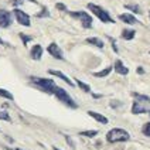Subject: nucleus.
Returning a JSON list of instances; mask_svg holds the SVG:
<instances>
[{
	"mask_svg": "<svg viewBox=\"0 0 150 150\" xmlns=\"http://www.w3.org/2000/svg\"><path fill=\"white\" fill-rule=\"evenodd\" d=\"M47 17V16H50V14H48V10H47V8L45 7H42V11L41 13H40V14H37V17Z\"/></svg>",
	"mask_w": 150,
	"mask_h": 150,
	"instance_id": "26",
	"label": "nucleus"
},
{
	"mask_svg": "<svg viewBox=\"0 0 150 150\" xmlns=\"http://www.w3.org/2000/svg\"><path fill=\"white\" fill-rule=\"evenodd\" d=\"M134 34H136L134 30H127V28H126V30L122 31V38H123V40H132L134 37Z\"/></svg>",
	"mask_w": 150,
	"mask_h": 150,
	"instance_id": "16",
	"label": "nucleus"
},
{
	"mask_svg": "<svg viewBox=\"0 0 150 150\" xmlns=\"http://www.w3.org/2000/svg\"><path fill=\"white\" fill-rule=\"evenodd\" d=\"M130 139V134L126 132L125 129H120V127H116V129H112L106 133V140L109 143H116V142H127Z\"/></svg>",
	"mask_w": 150,
	"mask_h": 150,
	"instance_id": "1",
	"label": "nucleus"
},
{
	"mask_svg": "<svg viewBox=\"0 0 150 150\" xmlns=\"http://www.w3.org/2000/svg\"><path fill=\"white\" fill-rule=\"evenodd\" d=\"M20 38L23 40L24 44H27L28 41H31V37H28V35H25V34H20Z\"/></svg>",
	"mask_w": 150,
	"mask_h": 150,
	"instance_id": "25",
	"label": "nucleus"
},
{
	"mask_svg": "<svg viewBox=\"0 0 150 150\" xmlns=\"http://www.w3.org/2000/svg\"><path fill=\"white\" fill-rule=\"evenodd\" d=\"M75 82L78 83V86H79V88H81L82 91H85V92H89V91H91V88H89V86H88L86 83H83L82 81H79V79H75Z\"/></svg>",
	"mask_w": 150,
	"mask_h": 150,
	"instance_id": "21",
	"label": "nucleus"
},
{
	"mask_svg": "<svg viewBox=\"0 0 150 150\" xmlns=\"http://www.w3.org/2000/svg\"><path fill=\"white\" fill-rule=\"evenodd\" d=\"M143 133L146 134V136H149V137H150V122H147L146 125L143 126Z\"/></svg>",
	"mask_w": 150,
	"mask_h": 150,
	"instance_id": "23",
	"label": "nucleus"
},
{
	"mask_svg": "<svg viewBox=\"0 0 150 150\" xmlns=\"http://www.w3.org/2000/svg\"><path fill=\"white\" fill-rule=\"evenodd\" d=\"M72 17H75V18H78L81 23H82V25L85 27V28H91L92 25V17L88 14V13H85V11H71L69 13Z\"/></svg>",
	"mask_w": 150,
	"mask_h": 150,
	"instance_id": "5",
	"label": "nucleus"
},
{
	"mask_svg": "<svg viewBox=\"0 0 150 150\" xmlns=\"http://www.w3.org/2000/svg\"><path fill=\"white\" fill-rule=\"evenodd\" d=\"M0 119H1V120H7V122H10V116H8L7 112H0Z\"/></svg>",
	"mask_w": 150,
	"mask_h": 150,
	"instance_id": "24",
	"label": "nucleus"
},
{
	"mask_svg": "<svg viewBox=\"0 0 150 150\" xmlns=\"http://www.w3.org/2000/svg\"><path fill=\"white\" fill-rule=\"evenodd\" d=\"M30 81L33 85H35L37 88H40L41 91L47 92V93H52V89L55 86V82L52 79H47L41 76H30Z\"/></svg>",
	"mask_w": 150,
	"mask_h": 150,
	"instance_id": "3",
	"label": "nucleus"
},
{
	"mask_svg": "<svg viewBox=\"0 0 150 150\" xmlns=\"http://www.w3.org/2000/svg\"><path fill=\"white\" fill-rule=\"evenodd\" d=\"M112 71V67H106L105 69H102L100 72H93V76H98V78H102V76H106V75L110 74Z\"/></svg>",
	"mask_w": 150,
	"mask_h": 150,
	"instance_id": "17",
	"label": "nucleus"
},
{
	"mask_svg": "<svg viewBox=\"0 0 150 150\" xmlns=\"http://www.w3.org/2000/svg\"><path fill=\"white\" fill-rule=\"evenodd\" d=\"M0 96H1V98H6V99H8V100L14 99V96H13L10 92L6 91V89H1V88H0Z\"/></svg>",
	"mask_w": 150,
	"mask_h": 150,
	"instance_id": "19",
	"label": "nucleus"
},
{
	"mask_svg": "<svg viewBox=\"0 0 150 150\" xmlns=\"http://www.w3.org/2000/svg\"><path fill=\"white\" fill-rule=\"evenodd\" d=\"M52 150H59L58 147H52Z\"/></svg>",
	"mask_w": 150,
	"mask_h": 150,
	"instance_id": "31",
	"label": "nucleus"
},
{
	"mask_svg": "<svg viewBox=\"0 0 150 150\" xmlns=\"http://www.w3.org/2000/svg\"><path fill=\"white\" fill-rule=\"evenodd\" d=\"M109 40H110V42H112L113 51H115V52H117V47H116V42H115V40H113V38H109Z\"/></svg>",
	"mask_w": 150,
	"mask_h": 150,
	"instance_id": "27",
	"label": "nucleus"
},
{
	"mask_svg": "<svg viewBox=\"0 0 150 150\" xmlns=\"http://www.w3.org/2000/svg\"><path fill=\"white\" fill-rule=\"evenodd\" d=\"M21 3H23V0H14V1H13V4H14V6H17V4H21Z\"/></svg>",
	"mask_w": 150,
	"mask_h": 150,
	"instance_id": "29",
	"label": "nucleus"
},
{
	"mask_svg": "<svg viewBox=\"0 0 150 150\" xmlns=\"http://www.w3.org/2000/svg\"><path fill=\"white\" fill-rule=\"evenodd\" d=\"M125 7L127 8V10L134 11V13H140V8H139V6H136V4H126Z\"/></svg>",
	"mask_w": 150,
	"mask_h": 150,
	"instance_id": "22",
	"label": "nucleus"
},
{
	"mask_svg": "<svg viewBox=\"0 0 150 150\" xmlns=\"http://www.w3.org/2000/svg\"><path fill=\"white\" fill-rule=\"evenodd\" d=\"M143 72H144V69H143L142 67H139V68H137V74H143Z\"/></svg>",
	"mask_w": 150,
	"mask_h": 150,
	"instance_id": "30",
	"label": "nucleus"
},
{
	"mask_svg": "<svg viewBox=\"0 0 150 150\" xmlns=\"http://www.w3.org/2000/svg\"><path fill=\"white\" fill-rule=\"evenodd\" d=\"M86 42L96 45L98 48H103V41H102V40H99V38H96V37H89V38H86Z\"/></svg>",
	"mask_w": 150,
	"mask_h": 150,
	"instance_id": "15",
	"label": "nucleus"
},
{
	"mask_svg": "<svg viewBox=\"0 0 150 150\" xmlns=\"http://www.w3.org/2000/svg\"><path fill=\"white\" fill-rule=\"evenodd\" d=\"M52 95H55L57 96V99L61 100L64 105H67V106H69V108L72 109H76L78 108V105L75 103V100L69 96V93H68L65 89H62V88H59V86H54V89H52Z\"/></svg>",
	"mask_w": 150,
	"mask_h": 150,
	"instance_id": "2",
	"label": "nucleus"
},
{
	"mask_svg": "<svg viewBox=\"0 0 150 150\" xmlns=\"http://www.w3.org/2000/svg\"><path fill=\"white\" fill-rule=\"evenodd\" d=\"M0 44H4V42H3V41H1V40H0Z\"/></svg>",
	"mask_w": 150,
	"mask_h": 150,
	"instance_id": "32",
	"label": "nucleus"
},
{
	"mask_svg": "<svg viewBox=\"0 0 150 150\" xmlns=\"http://www.w3.org/2000/svg\"><path fill=\"white\" fill-rule=\"evenodd\" d=\"M119 18H120L123 23H126V24H136V23H137V18H136L133 14H130V13L120 14V16H119Z\"/></svg>",
	"mask_w": 150,
	"mask_h": 150,
	"instance_id": "12",
	"label": "nucleus"
},
{
	"mask_svg": "<svg viewBox=\"0 0 150 150\" xmlns=\"http://www.w3.org/2000/svg\"><path fill=\"white\" fill-rule=\"evenodd\" d=\"M48 74H51V75H55V76H58V78H61L62 81H65V82L69 85V86H74V82L68 78L67 75H64L61 71H57V69H48Z\"/></svg>",
	"mask_w": 150,
	"mask_h": 150,
	"instance_id": "10",
	"label": "nucleus"
},
{
	"mask_svg": "<svg viewBox=\"0 0 150 150\" xmlns=\"http://www.w3.org/2000/svg\"><path fill=\"white\" fill-rule=\"evenodd\" d=\"M133 98L137 100V102H139V100H140V102H147V103L150 102L149 96H146V95H140V93H136V92L133 93Z\"/></svg>",
	"mask_w": 150,
	"mask_h": 150,
	"instance_id": "18",
	"label": "nucleus"
},
{
	"mask_svg": "<svg viewBox=\"0 0 150 150\" xmlns=\"http://www.w3.org/2000/svg\"><path fill=\"white\" fill-rule=\"evenodd\" d=\"M30 55H31V58L35 59V61H40L42 57V47L40 44H37V45H34L31 51H30Z\"/></svg>",
	"mask_w": 150,
	"mask_h": 150,
	"instance_id": "9",
	"label": "nucleus"
},
{
	"mask_svg": "<svg viewBox=\"0 0 150 150\" xmlns=\"http://www.w3.org/2000/svg\"><path fill=\"white\" fill-rule=\"evenodd\" d=\"M47 51H48V54H50L51 57H54V58H57V59H64L62 50L59 48L55 42H51L50 45L47 47Z\"/></svg>",
	"mask_w": 150,
	"mask_h": 150,
	"instance_id": "8",
	"label": "nucleus"
},
{
	"mask_svg": "<svg viewBox=\"0 0 150 150\" xmlns=\"http://www.w3.org/2000/svg\"><path fill=\"white\" fill-rule=\"evenodd\" d=\"M88 115L91 117H93L95 120H98L99 123H103V125H106L109 120L106 116H103V115H100V113H98V112H93V110H88Z\"/></svg>",
	"mask_w": 150,
	"mask_h": 150,
	"instance_id": "13",
	"label": "nucleus"
},
{
	"mask_svg": "<svg viewBox=\"0 0 150 150\" xmlns=\"http://www.w3.org/2000/svg\"><path fill=\"white\" fill-rule=\"evenodd\" d=\"M13 14H14L16 20L21 25H24V27H30L31 21H30V16H28L27 13H24V11H23V10H20V8H14Z\"/></svg>",
	"mask_w": 150,
	"mask_h": 150,
	"instance_id": "6",
	"label": "nucleus"
},
{
	"mask_svg": "<svg viewBox=\"0 0 150 150\" xmlns=\"http://www.w3.org/2000/svg\"><path fill=\"white\" fill-rule=\"evenodd\" d=\"M13 23V16L11 13L4 10V8H0V27L1 28H7L10 27Z\"/></svg>",
	"mask_w": 150,
	"mask_h": 150,
	"instance_id": "7",
	"label": "nucleus"
},
{
	"mask_svg": "<svg viewBox=\"0 0 150 150\" xmlns=\"http://www.w3.org/2000/svg\"><path fill=\"white\" fill-rule=\"evenodd\" d=\"M81 136H86V137H95L98 134V130H83V132H79Z\"/></svg>",
	"mask_w": 150,
	"mask_h": 150,
	"instance_id": "20",
	"label": "nucleus"
},
{
	"mask_svg": "<svg viewBox=\"0 0 150 150\" xmlns=\"http://www.w3.org/2000/svg\"><path fill=\"white\" fill-rule=\"evenodd\" d=\"M88 8H89L92 13L99 18L102 23H115V20L110 17V14H109L108 11H106V10H103V8L100 7V6H98V4L88 3Z\"/></svg>",
	"mask_w": 150,
	"mask_h": 150,
	"instance_id": "4",
	"label": "nucleus"
},
{
	"mask_svg": "<svg viewBox=\"0 0 150 150\" xmlns=\"http://www.w3.org/2000/svg\"><path fill=\"white\" fill-rule=\"evenodd\" d=\"M57 8H58V10H67V7H65L62 3H58V4H57Z\"/></svg>",
	"mask_w": 150,
	"mask_h": 150,
	"instance_id": "28",
	"label": "nucleus"
},
{
	"mask_svg": "<svg viewBox=\"0 0 150 150\" xmlns=\"http://www.w3.org/2000/svg\"><path fill=\"white\" fill-rule=\"evenodd\" d=\"M113 67H115L117 74H120V75H127L129 74V68H126L120 59H116V61H115V65H113Z\"/></svg>",
	"mask_w": 150,
	"mask_h": 150,
	"instance_id": "11",
	"label": "nucleus"
},
{
	"mask_svg": "<svg viewBox=\"0 0 150 150\" xmlns=\"http://www.w3.org/2000/svg\"><path fill=\"white\" fill-rule=\"evenodd\" d=\"M144 112H150V110H147V109L144 108V105H143L142 102H140V103H139V102H134L133 108H132V113L137 115V113H144Z\"/></svg>",
	"mask_w": 150,
	"mask_h": 150,
	"instance_id": "14",
	"label": "nucleus"
}]
</instances>
